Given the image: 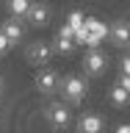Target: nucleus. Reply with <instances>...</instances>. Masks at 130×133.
I'll return each mask as SVG.
<instances>
[{
  "label": "nucleus",
  "mask_w": 130,
  "mask_h": 133,
  "mask_svg": "<svg viewBox=\"0 0 130 133\" xmlns=\"http://www.w3.org/2000/svg\"><path fill=\"white\" fill-rule=\"evenodd\" d=\"M47 19H50V8L44 6V3H36V0H33L31 14H28V22L31 25H44Z\"/></svg>",
  "instance_id": "nucleus-9"
},
{
  "label": "nucleus",
  "mask_w": 130,
  "mask_h": 133,
  "mask_svg": "<svg viewBox=\"0 0 130 133\" xmlns=\"http://www.w3.org/2000/svg\"><path fill=\"white\" fill-rule=\"evenodd\" d=\"M122 75H130V56H122Z\"/></svg>",
  "instance_id": "nucleus-17"
},
{
  "label": "nucleus",
  "mask_w": 130,
  "mask_h": 133,
  "mask_svg": "<svg viewBox=\"0 0 130 133\" xmlns=\"http://www.w3.org/2000/svg\"><path fill=\"white\" fill-rule=\"evenodd\" d=\"M66 25H69L72 31H80L83 25H86V17H83V11H78V8H75V11H69V17H66Z\"/></svg>",
  "instance_id": "nucleus-13"
},
{
  "label": "nucleus",
  "mask_w": 130,
  "mask_h": 133,
  "mask_svg": "<svg viewBox=\"0 0 130 133\" xmlns=\"http://www.w3.org/2000/svg\"><path fill=\"white\" fill-rule=\"evenodd\" d=\"M61 91H64V97L69 103H80L83 94H86V81H83L80 75H66L64 81H61Z\"/></svg>",
  "instance_id": "nucleus-1"
},
{
  "label": "nucleus",
  "mask_w": 130,
  "mask_h": 133,
  "mask_svg": "<svg viewBox=\"0 0 130 133\" xmlns=\"http://www.w3.org/2000/svg\"><path fill=\"white\" fill-rule=\"evenodd\" d=\"M58 86V72L56 69H42L36 75V89L39 91H53Z\"/></svg>",
  "instance_id": "nucleus-6"
},
{
  "label": "nucleus",
  "mask_w": 130,
  "mask_h": 133,
  "mask_svg": "<svg viewBox=\"0 0 130 133\" xmlns=\"http://www.w3.org/2000/svg\"><path fill=\"white\" fill-rule=\"evenodd\" d=\"M0 89H3V81H0Z\"/></svg>",
  "instance_id": "nucleus-20"
},
{
  "label": "nucleus",
  "mask_w": 130,
  "mask_h": 133,
  "mask_svg": "<svg viewBox=\"0 0 130 133\" xmlns=\"http://www.w3.org/2000/svg\"><path fill=\"white\" fill-rule=\"evenodd\" d=\"M6 6L8 11H11V17H17V19H28V14H31V6H33V0H6Z\"/></svg>",
  "instance_id": "nucleus-10"
},
{
  "label": "nucleus",
  "mask_w": 130,
  "mask_h": 133,
  "mask_svg": "<svg viewBox=\"0 0 130 133\" xmlns=\"http://www.w3.org/2000/svg\"><path fill=\"white\" fill-rule=\"evenodd\" d=\"M28 61H33V64H47L50 56H53V47H50L47 42H33V44H28Z\"/></svg>",
  "instance_id": "nucleus-5"
},
{
  "label": "nucleus",
  "mask_w": 130,
  "mask_h": 133,
  "mask_svg": "<svg viewBox=\"0 0 130 133\" xmlns=\"http://www.w3.org/2000/svg\"><path fill=\"white\" fill-rule=\"evenodd\" d=\"M116 133H130V125H119V128H116Z\"/></svg>",
  "instance_id": "nucleus-19"
},
{
  "label": "nucleus",
  "mask_w": 130,
  "mask_h": 133,
  "mask_svg": "<svg viewBox=\"0 0 130 133\" xmlns=\"http://www.w3.org/2000/svg\"><path fill=\"white\" fill-rule=\"evenodd\" d=\"M111 100H114L116 105H125V103H130V91L125 89V86H119V83H114V89H111Z\"/></svg>",
  "instance_id": "nucleus-12"
},
{
  "label": "nucleus",
  "mask_w": 130,
  "mask_h": 133,
  "mask_svg": "<svg viewBox=\"0 0 130 133\" xmlns=\"http://www.w3.org/2000/svg\"><path fill=\"white\" fill-rule=\"evenodd\" d=\"M119 86H125V89L130 91V75H122V78H119Z\"/></svg>",
  "instance_id": "nucleus-18"
},
{
  "label": "nucleus",
  "mask_w": 130,
  "mask_h": 133,
  "mask_svg": "<svg viewBox=\"0 0 130 133\" xmlns=\"http://www.w3.org/2000/svg\"><path fill=\"white\" fill-rule=\"evenodd\" d=\"M102 116L97 114V111H86V114H80V119H78V130L80 133H102Z\"/></svg>",
  "instance_id": "nucleus-3"
},
{
  "label": "nucleus",
  "mask_w": 130,
  "mask_h": 133,
  "mask_svg": "<svg viewBox=\"0 0 130 133\" xmlns=\"http://www.w3.org/2000/svg\"><path fill=\"white\" fill-rule=\"evenodd\" d=\"M86 31H89V33H97L100 39H105V36H111V28H108L105 22H100L97 17H86Z\"/></svg>",
  "instance_id": "nucleus-11"
},
{
  "label": "nucleus",
  "mask_w": 130,
  "mask_h": 133,
  "mask_svg": "<svg viewBox=\"0 0 130 133\" xmlns=\"http://www.w3.org/2000/svg\"><path fill=\"white\" fill-rule=\"evenodd\" d=\"M0 31L6 33L8 39H11V44H17V42L22 39V33H25V28H22V22L17 19V17H11V19H6V22L0 25Z\"/></svg>",
  "instance_id": "nucleus-7"
},
{
  "label": "nucleus",
  "mask_w": 130,
  "mask_h": 133,
  "mask_svg": "<svg viewBox=\"0 0 130 133\" xmlns=\"http://www.w3.org/2000/svg\"><path fill=\"white\" fill-rule=\"evenodd\" d=\"M111 39H114L116 44H127L130 42V22L127 19H116V22L111 25Z\"/></svg>",
  "instance_id": "nucleus-8"
},
{
  "label": "nucleus",
  "mask_w": 130,
  "mask_h": 133,
  "mask_svg": "<svg viewBox=\"0 0 130 133\" xmlns=\"http://www.w3.org/2000/svg\"><path fill=\"white\" fill-rule=\"evenodd\" d=\"M83 66H86L91 75H100V72L108 66V56L102 53V50L94 47V50H89V53H86V58H83Z\"/></svg>",
  "instance_id": "nucleus-4"
},
{
  "label": "nucleus",
  "mask_w": 130,
  "mask_h": 133,
  "mask_svg": "<svg viewBox=\"0 0 130 133\" xmlns=\"http://www.w3.org/2000/svg\"><path fill=\"white\" fill-rule=\"evenodd\" d=\"M53 47H56L58 53H69V50L75 47V42H72V39H61V36H56V44H53Z\"/></svg>",
  "instance_id": "nucleus-14"
},
{
  "label": "nucleus",
  "mask_w": 130,
  "mask_h": 133,
  "mask_svg": "<svg viewBox=\"0 0 130 133\" xmlns=\"http://www.w3.org/2000/svg\"><path fill=\"white\" fill-rule=\"evenodd\" d=\"M56 36H61V39H72V42H75V31H72V28H69L66 22L58 28V33H56Z\"/></svg>",
  "instance_id": "nucleus-15"
},
{
  "label": "nucleus",
  "mask_w": 130,
  "mask_h": 133,
  "mask_svg": "<svg viewBox=\"0 0 130 133\" xmlns=\"http://www.w3.org/2000/svg\"><path fill=\"white\" fill-rule=\"evenodd\" d=\"M8 47H11V39H8L6 33L0 31V53H6V50H8Z\"/></svg>",
  "instance_id": "nucleus-16"
},
{
  "label": "nucleus",
  "mask_w": 130,
  "mask_h": 133,
  "mask_svg": "<svg viewBox=\"0 0 130 133\" xmlns=\"http://www.w3.org/2000/svg\"><path fill=\"white\" fill-rule=\"evenodd\" d=\"M44 116L50 119V125H53V128H66V125H69V119H72V116H69V108H66L64 103H50L47 111H44Z\"/></svg>",
  "instance_id": "nucleus-2"
}]
</instances>
